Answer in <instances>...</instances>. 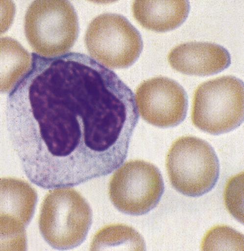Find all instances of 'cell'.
Wrapping results in <instances>:
<instances>
[{
    "mask_svg": "<svg viewBox=\"0 0 244 251\" xmlns=\"http://www.w3.org/2000/svg\"><path fill=\"white\" fill-rule=\"evenodd\" d=\"M78 19L66 0H37L27 8L24 18L26 39L36 53L45 57L66 54L78 36Z\"/></svg>",
    "mask_w": 244,
    "mask_h": 251,
    "instance_id": "obj_3",
    "label": "cell"
},
{
    "mask_svg": "<svg viewBox=\"0 0 244 251\" xmlns=\"http://www.w3.org/2000/svg\"><path fill=\"white\" fill-rule=\"evenodd\" d=\"M173 70L189 75H211L225 70L231 64L228 50L207 42H187L173 48L168 55Z\"/></svg>",
    "mask_w": 244,
    "mask_h": 251,
    "instance_id": "obj_10",
    "label": "cell"
},
{
    "mask_svg": "<svg viewBox=\"0 0 244 251\" xmlns=\"http://www.w3.org/2000/svg\"><path fill=\"white\" fill-rule=\"evenodd\" d=\"M190 9V2L187 0H137L132 5L135 19L143 27L158 32L178 27L187 19Z\"/></svg>",
    "mask_w": 244,
    "mask_h": 251,
    "instance_id": "obj_11",
    "label": "cell"
},
{
    "mask_svg": "<svg viewBox=\"0 0 244 251\" xmlns=\"http://www.w3.org/2000/svg\"><path fill=\"white\" fill-rule=\"evenodd\" d=\"M145 251L142 235L130 226L109 224L100 229L93 238L90 251Z\"/></svg>",
    "mask_w": 244,
    "mask_h": 251,
    "instance_id": "obj_13",
    "label": "cell"
},
{
    "mask_svg": "<svg viewBox=\"0 0 244 251\" xmlns=\"http://www.w3.org/2000/svg\"><path fill=\"white\" fill-rule=\"evenodd\" d=\"M244 81L233 76L200 84L193 96V125L212 135L236 129L244 121Z\"/></svg>",
    "mask_w": 244,
    "mask_h": 251,
    "instance_id": "obj_5",
    "label": "cell"
},
{
    "mask_svg": "<svg viewBox=\"0 0 244 251\" xmlns=\"http://www.w3.org/2000/svg\"><path fill=\"white\" fill-rule=\"evenodd\" d=\"M32 56L15 39H1V92L16 86L30 69Z\"/></svg>",
    "mask_w": 244,
    "mask_h": 251,
    "instance_id": "obj_12",
    "label": "cell"
},
{
    "mask_svg": "<svg viewBox=\"0 0 244 251\" xmlns=\"http://www.w3.org/2000/svg\"><path fill=\"white\" fill-rule=\"evenodd\" d=\"M135 99L138 114L155 126L173 127L183 122L187 116V94L183 87L172 79H148L138 86Z\"/></svg>",
    "mask_w": 244,
    "mask_h": 251,
    "instance_id": "obj_8",
    "label": "cell"
},
{
    "mask_svg": "<svg viewBox=\"0 0 244 251\" xmlns=\"http://www.w3.org/2000/svg\"><path fill=\"white\" fill-rule=\"evenodd\" d=\"M224 200L230 214L244 224V173L228 180L224 191Z\"/></svg>",
    "mask_w": 244,
    "mask_h": 251,
    "instance_id": "obj_15",
    "label": "cell"
},
{
    "mask_svg": "<svg viewBox=\"0 0 244 251\" xmlns=\"http://www.w3.org/2000/svg\"><path fill=\"white\" fill-rule=\"evenodd\" d=\"M93 213L85 199L71 187H57L45 196L39 216V230L50 246L73 249L85 240Z\"/></svg>",
    "mask_w": 244,
    "mask_h": 251,
    "instance_id": "obj_2",
    "label": "cell"
},
{
    "mask_svg": "<svg viewBox=\"0 0 244 251\" xmlns=\"http://www.w3.org/2000/svg\"><path fill=\"white\" fill-rule=\"evenodd\" d=\"M6 119L26 177L54 189L118 169L138 111L132 90L91 56L32 53L30 69L8 94Z\"/></svg>",
    "mask_w": 244,
    "mask_h": 251,
    "instance_id": "obj_1",
    "label": "cell"
},
{
    "mask_svg": "<svg viewBox=\"0 0 244 251\" xmlns=\"http://www.w3.org/2000/svg\"><path fill=\"white\" fill-rule=\"evenodd\" d=\"M84 43L92 58L111 69L132 66L143 49L140 32L118 14H102L94 18L86 31Z\"/></svg>",
    "mask_w": 244,
    "mask_h": 251,
    "instance_id": "obj_6",
    "label": "cell"
},
{
    "mask_svg": "<svg viewBox=\"0 0 244 251\" xmlns=\"http://www.w3.org/2000/svg\"><path fill=\"white\" fill-rule=\"evenodd\" d=\"M160 171L148 162L135 159L122 163L111 177L108 195L118 211L132 216L147 214L164 193Z\"/></svg>",
    "mask_w": 244,
    "mask_h": 251,
    "instance_id": "obj_7",
    "label": "cell"
},
{
    "mask_svg": "<svg viewBox=\"0 0 244 251\" xmlns=\"http://www.w3.org/2000/svg\"><path fill=\"white\" fill-rule=\"evenodd\" d=\"M38 196L28 183L1 178V251H25V228L33 217Z\"/></svg>",
    "mask_w": 244,
    "mask_h": 251,
    "instance_id": "obj_9",
    "label": "cell"
},
{
    "mask_svg": "<svg viewBox=\"0 0 244 251\" xmlns=\"http://www.w3.org/2000/svg\"><path fill=\"white\" fill-rule=\"evenodd\" d=\"M244 235L231 227L217 225L207 231L201 244V251H244Z\"/></svg>",
    "mask_w": 244,
    "mask_h": 251,
    "instance_id": "obj_14",
    "label": "cell"
},
{
    "mask_svg": "<svg viewBox=\"0 0 244 251\" xmlns=\"http://www.w3.org/2000/svg\"><path fill=\"white\" fill-rule=\"evenodd\" d=\"M166 166L172 187L187 197H201L211 191L220 176V163L214 148L203 139L190 135L172 143Z\"/></svg>",
    "mask_w": 244,
    "mask_h": 251,
    "instance_id": "obj_4",
    "label": "cell"
}]
</instances>
